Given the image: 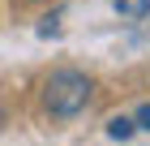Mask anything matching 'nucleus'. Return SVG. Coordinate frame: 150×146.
<instances>
[{
	"label": "nucleus",
	"instance_id": "nucleus-4",
	"mask_svg": "<svg viewBox=\"0 0 150 146\" xmlns=\"http://www.w3.org/2000/svg\"><path fill=\"white\" fill-rule=\"evenodd\" d=\"M4 120H9V116H4V112H0V133H4Z\"/></svg>",
	"mask_w": 150,
	"mask_h": 146
},
{
	"label": "nucleus",
	"instance_id": "nucleus-3",
	"mask_svg": "<svg viewBox=\"0 0 150 146\" xmlns=\"http://www.w3.org/2000/svg\"><path fill=\"white\" fill-rule=\"evenodd\" d=\"M133 125L150 133V103H142V108H137V116H133Z\"/></svg>",
	"mask_w": 150,
	"mask_h": 146
},
{
	"label": "nucleus",
	"instance_id": "nucleus-2",
	"mask_svg": "<svg viewBox=\"0 0 150 146\" xmlns=\"http://www.w3.org/2000/svg\"><path fill=\"white\" fill-rule=\"evenodd\" d=\"M133 129H137V125L129 120V116H112V120H107V137H112V142H129Z\"/></svg>",
	"mask_w": 150,
	"mask_h": 146
},
{
	"label": "nucleus",
	"instance_id": "nucleus-1",
	"mask_svg": "<svg viewBox=\"0 0 150 146\" xmlns=\"http://www.w3.org/2000/svg\"><path fill=\"white\" fill-rule=\"evenodd\" d=\"M94 86L90 78L81 73V69H56V73H47L43 82V108L52 116H60V120H69V116H77L86 103H90Z\"/></svg>",
	"mask_w": 150,
	"mask_h": 146
}]
</instances>
